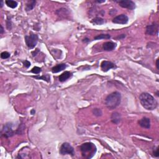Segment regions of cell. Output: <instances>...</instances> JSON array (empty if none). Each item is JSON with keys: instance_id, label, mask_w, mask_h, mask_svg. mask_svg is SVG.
Instances as JSON below:
<instances>
[{"instance_id": "1", "label": "cell", "mask_w": 159, "mask_h": 159, "mask_svg": "<svg viewBox=\"0 0 159 159\" xmlns=\"http://www.w3.org/2000/svg\"><path fill=\"white\" fill-rule=\"evenodd\" d=\"M139 100L143 108L145 109L152 111L157 106V101L153 96L148 93H142L140 94Z\"/></svg>"}, {"instance_id": "17", "label": "cell", "mask_w": 159, "mask_h": 159, "mask_svg": "<svg viewBox=\"0 0 159 159\" xmlns=\"http://www.w3.org/2000/svg\"><path fill=\"white\" fill-rule=\"evenodd\" d=\"M6 4L7 5L8 7L11 8H16L18 6V3L17 1H13V0H6L5 1Z\"/></svg>"}, {"instance_id": "25", "label": "cell", "mask_w": 159, "mask_h": 159, "mask_svg": "<svg viewBox=\"0 0 159 159\" xmlns=\"http://www.w3.org/2000/svg\"><path fill=\"white\" fill-rule=\"evenodd\" d=\"M38 52H39V50L38 49H36L35 51L32 52V53L33 54V56H36V54H37V53H38Z\"/></svg>"}, {"instance_id": "24", "label": "cell", "mask_w": 159, "mask_h": 159, "mask_svg": "<svg viewBox=\"0 0 159 159\" xmlns=\"http://www.w3.org/2000/svg\"><path fill=\"white\" fill-rule=\"evenodd\" d=\"M23 63L24 67H25L27 68H28L30 67V66H31V62H30L29 61H28V60L23 61Z\"/></svg>"}, {"instance_id": "18", "label": "cell", "mask_w": 159, "mask_h": 159, "mask_svg": "<svg viewBox=\"0 0 159 159\" xmlns=\"http://www.w3.org/2000/svg\"><path fill=\"white\" fill-rule=\"evenodd\" d=\"M33 78H36L37 80H43L44 81H47V82H50V77L49 75L47 74V75H44L42 76H39V75H37V76H33Z\"/></svg>"}, {"instance_id": "26", "label": "cell", "mask_w": 159, "mask_h": 159, "mask_svg": "<svg viewBox=\"0 0 159 159\" xmlns=\"http://www.w3.org/2000/svg\"><path fill=\"white\" fill-rule=\"evenodd\" d=\"M154 154L155 157H158V149H156L155 152H154Z\"/></svg>"}, {"instance_id": "28", "label": "cell", "mask_w": 159, "mask_h": 159, "mask_svg": "<svg viewBox=\"0 0 159 159\" xmlns=\"http://www.w3.org/2000/svg\"><path fill=\"white\" fill-rule=\"evenodd\" d=\"M83 42H89V39H88V38L85 39L84 40H83Z\"/></svg>"}, {"instance_id": "4", "label": "cell", "mask_w": 159, "mask_h": 159, "mask_svg": "<svg viewBox=\"0 0 159 159\" xmlns=\"http://www.w3.org/2000/svg\"><path fill=\"white\" fill-rule=\"evenodd\" d=\"M38 36L37 34H33L32 32L30 33L29 36H25V42H26L27 46L28 47V48L31 49H34L36 47L37 42H38Z\"/></svg>"}, {"instance_id": "29", "label": "cell", "mask_w": 159, "mask_h": 159, "mask_svg": "<svg viewBox=\"0 0 159 159\" xmlns=\"http://www.w3.org/2000/svg\"><path fill=\"white\" fill-rule=\"evenodd\" d=\"M36 113V111H35V109H32V111H31V114H34V113Z\"/></svg>"}, {"instance_id": "21", "label": "cell", "mask_w": 159, "mask_h": 159, "mask_svg": "<svg viewBox=\"0 0 159 159\" xmlns=\"http://www.w3.org/2000/svg\"><path fill=\"white\" fill-rule=\"evenodd\" d=\"M41 68H39L38 67H34L32 70H31V72H32V73L36 74V75H37V74L40 73L41 72Z\"/></svg>"}, {"instance_id": "7", "label": "cell", "mask_w": 159, "mask_h": 159, "mask_svg": "<svg viewBox=\"0 0 159 159\" xmlns=\"http://www.w3.org/2000/svg\"><path fill=\"white\" fill-rule=\"evenodd\" d=\"M118 4L121 7L123 8H127L130 10H133L136 8V4L134 2L130 0H123V1H117Z\"/></svg>"}, {"instance_id": "10", "label": "cell", "mask_w": 159, "mask_h": 159, "mask_svg": "<svg viewBox=\"0 0 159 159\" xmlns=\"http://www.w3.org/2000/svg\"><path fill=\"white\" fill-rule=\"evenodd\" d=\"M146 34L150 36L158 34V26L154 23L152 24L147 26V28H146Z\"/></svg>"}, {"instance_id": "31", "label": "cell", "mask_w": 159, "mask_h": 159, "mask_svg": "<svg viewBox=\"0 0 159 159\" xmlns=\"http://www.w3.org/2000/svg\"><path fill=\"white\" fill-rule=\"evenodd\" d=\"M158 59H157V63H156V65H157V69H158Z\"/></svg>"}, {"instance_id": "3", "label": "cell", "mask_w": 159, "mask_h": 159, "mask_svg": "<svg viewBox=\"0 0 159 159\" xmlns=\"http://www.w3.org/2000/svg\"><path fill=\"white\" fill-rule=\"evenodd\" d=\"M81 153L83 156L87 158H91L96 151V146L91 142H86L83 144L80 147Z\"/></svg>"}, {"instance_id": "16", "label": "cell", "mask_w": 159, "mask_h": 159, "mask_svg": "<svg viewBox=\"0 0 159 159\" xmlns=\"http://www.w3.org/2000/svg\"><path fill=\"white\" fill-rule=\"evenodd\" d=\"M36 4V1H29L27 3L26 8H25V9H26V11H29L32 10L34 8Z\"/></svg>"}, {"instance_id": "8", "label": "cell", "mask_w": 159, "mask_h": 159, "mask_svg": "<svg viewBox=\"0 0 159 159\" xmlns=\"http://www.w3.org/2000/svg\"><path fill=\"white\" fill-rule=\"evenodd\" d=\"M129 18L126 15H120L113 19V23L117 24H126L128 23Z\"/></svg>"}, {"instance_id": "5", "label": "cell", "mask_w": 159, "mask_h": 159, "mask_svg": "<svg viewBox=\"0 0 159 159\" xmlns=\"http://www.w3.org/2000/svg\"><path fill=\"white\" fill-rule=\"evenodd\" d=\"M60 154L62 155H67V154L74 155L75 151H74L73 147L69 143L64 142L62 144L60 149Z\"/></svg>"}, {"instance_id": "12", "label": "cell", "mask_w": 159, "mask_h": 159, "mask_svg": "<svg viewBox=\"0 0 159 159\" xmlns=\"http://www.w3.org/2000/svg\"><path fill=\"white\" fill-rule=\"evenodd\" d=\"M117 44L113 42H105L103 45V48L105 51H112L116 49Z\"/></svg>"}, {"instance_id": "11", "label": "cell", "mask_w": 159, "mask_h": 159, "mask_svg": "<svg viewBox=\"0 0 159 159\" xmlns=\"http://www.w3.org/2000/svg\"><path fill=\"white\" fill-rule=\"evenodd\" d=\"M139 124L140 126L143 128L150 129V119L149 118L144 117L139 121Z\"/></svg>"}, {"instance_id": "9", "label": "cell", "mask_w": 159, "mask_h": 159, "mask_svg": "<svg viewBox=\"0 0 159 159\" xmlns=\"http://www.w3.org/2000/svg\"><path fill=\"white\" fill-rule=\"evenodd\" d=\"M101 70H103V72H107L108 71L111 70V69L116 68V67L113 62L104 60L101 62Z\"/></svg>"}, {"instance_id": "6", "label": "cell", "mask_w": 159, "mask_h": 159, "mask_svg": "<svg viewBox=\"0 0 159 159\" xmlns=\"http://www.w3.org/2000/svg\"><path fill=\"white\" fill-rule=\"evenodd\" d=\"M14 134H15V132L12 130L11 123H7L4 126L2 130V134L5 137L8 138L12 137Z\"/></svg>"}, {"instance_id": "32", "label": "cell", "mask_w": 159, "mask_h": 159, "mask_svg": "<svg viewBox=\"0 0 159 159\" xmlns=\"http://www.w3.org/2000/svg\"><path fill=\"white\" fill-rule=\"evenodd\" d=\"M3 6V1H1V8H2Z\"/></svg>"}, {"instance_id": "14", "label": "cell", "mask_w": 159, "mask_h": 159, "mask_svg": "<svg viewBox=\"0 0 159 159\" xmlns=\"http://www.w3.org/2000/svg\"><path fill=\"white\" fill-rule=\"evenodd\" d=\"M111 119L113 123L115 124H118L121 121V116L119 113H113L111 116Z\"/></svg>"}, {"instance_id": "15", "label": "cell", "mask_w": 159, "mask_h": 159, "mask_svg": "<svg viewBox=\"0 0 159 159\" xmlns=\"http://www.w3.org/2000/svg\"><path fill=\"white\" fill-rule=\"evenodd\" d=\"M66 68H67V65H66V64H60L53 67V68H52V73H59V72H61V71L65 70Z\"/></svg>"}, {"instance_id": "19", "label": "cell", "mask_w": 159, "mask_h": 159, "mask_svg": "<svg viewBox=\"0 0 159 159\" xmlns=\"http://www.w3.org/2000/svg\"><path fill=\"white\" fill-rule=\"evenodd\" d=\"M91 23L93 24L96 25H102L105 23V20L103 18H100V17H96V18H94L91 21Z\"/></svg>"}, {"instance_id": "23", "label": "cell", "mask_w": 159, "mask_h": 159, "mask_svg": "<svg viewBox=\"0 0 159 159\" xmlns=\"http://www.w3.org/2000/svg\"><path fill=\"white\" fill-rule=\"evenodd\" d=\"M10 57V53L8 52H3L1 53V58L3 59H7Z\"/></svg>"}, {"instance_id": "22", "label": "cell", "mask_w": 159, "mask_h": 159, "mask_svg": "<svg viewBox=\"0 0 159 159\" xmlns=\"http://www.w3.org/2000/svg\"><path fill=\"white\" fill-rule=\"evenodd\" d=\"M93 113L96 116H101L102 115L101 110L100 109H97V108L93 110Z\"/></svg>"}, {"instance_id": "2", "label": "cell", "mask_w": 159, "mask_h": 159, "mask_svg": "<svg viewBox=\"0 0 159 159\" xmlns=\"http://www.w3.org/2000/svg\"><path fill=\"white\" fill-rule=\"evenodd\" d=\"M121 101V95L120 93L115 91L106 97L105 100V105L110 110L116 108L120 105Z\"/></svg>"}, {"instance_id": "20", "label": "cell", "mask_w": 159, "mask_h": 159, "mask_svg": "<svg viewBox=\"0 0 159 159\" xmlns=\"http://www.w3.org/2000/svg\"><path fill=\"white\" fill-rule=\"evenodd\" d=\"M111 38L109 34H100V35L94 37V40H101V39H109Z\"/></svg>"}, {"instance_id": "13", "label": "cell", "mask_w": 159, "mask_h": 159, "mask_svg": "<svg viewBox=\"0 0 159 159\" xmlns=\"http://www.w3.org/2000/svg\"><path fill=\"white\" fill-rule=\"evenodd\" d=\"M73 74L72 72H68V71H66V72H64V73L61 74L60 75L59 77V80L60 82H64V81H67V80L70 78L72 77Z\"/></svg>"}, {"instance_id": "30", "label": "cell", "mask_w": 159, "mask_h": 159, "mask_svg": "<svg viewBox=\"0 0 159 159\" xmlns=\"http://www.w3.org/2000/svg\"><path fill=\"white\" fill-rule=\"evenodd\" d=\"M96 2L98 3H104L105 2V0H104V1H96Z\"/></svg>"}, {"instance_id": "27", "label": "cell", "mask_w": 159, "mask_h": 159, "mask_svg": "<svg viewBox=\"0 0 159 159\" xmlns=\"http://www.w3.org/2000/svg\"><path fill=\"white\" fill-rule=\"evenodd\" d=\"M3 32H4V28H3L2 25H1V32H0V34H3Z\"/></svg>"}]
</instances>
